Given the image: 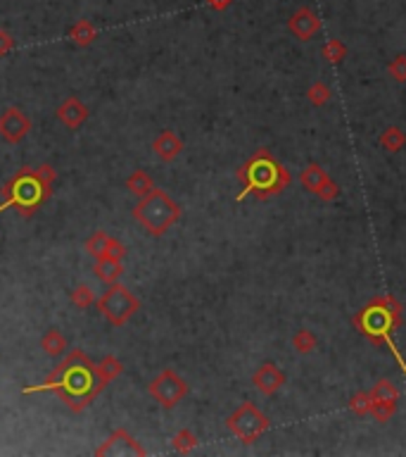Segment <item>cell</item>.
Segmentation results:
<instances>
[{
  "label": "cell",
  "mask_w": 406,
  "mask_h": 457,
  "mask_svg": "<svg viewBox=\"0 0 406 457\" xmlns=\"http://www.w3.org/2000/svg\"><path fill=\"white\" fill-rule=\"evenodd\" d=\"M55 393L72 412H84L88 405L100 396V386L95 379V362L84 350H69L53 372L45 377L43 384L26 386L24 396L31 393Z\"/></svg>",
  "instance_id": "obj_1"
},
{
  "label": "cell",
  "mask_w": 406,
  "mask_h": 457,
  "mask_svg": "<svg viewBox=\"0 0 406 457\" xmlns=\"http://www.w3.org/2000/svg\"><path fill=\"white\" fill-rule=\"evenodd\" d=\"M402 303L392 296V293H385V296H375L373 300H368L359 312L352 315V327L361 334L364 338H368L370 343L385 345L387 350L392 352V357L397 360L399 369L406 377V360L402 355V350L394 343V334L402 327Z\"/></svg>",
  "instance_id": "obj_2"
},
{
  "label": "cell",
  "mask_w": 406,
  "mask_h": 457,
  "mask_svg": "<svg viewBox=\"0 0 406 457\" xmlns=\"http://www.w3.org/2000/svg\"><path fill=\"white\" fill-rule=\"evenodd\" d=\"M235 177L242 183V190L235 195L237 202H242L247 195H254L257 200H269L274 195H281L292 181L288 167L266 148L254 150L245 160V165L235 172Z\"/></svg>",
  "instance_id": "obj_3"
},
{
  "label": "cell",
  "mask_w": 406,
  "mask_h": 457,
  "mask_svg": "<svg viewBox=\"0 0 406 457\" xmlns=\"http://www.w3.org/2000/svg\"><path fill=\"white\" fill-rule=\"evenodd\" d=\"M0 195H3V200H0V212L15 207V210H19L22 217H31L40 205L48 202V198L53 195V186H50L48 181H43L38 170L22 167V170L5 183Z\"/></svg>",
  "instance_id": "obj_4"
},
{
  "label": "cell",
  "mask_w": 406,
  "mask_h": 457,
  "mask_svg": "<svg viewBox=\"0 0 406 457\" xmlns=\"http://www.w3.org/2000/svg\"><path fill=\"white\" fill-rule=\"evenodd\" d=\"M183 210L166 190L153 188L133 207V217L150 236H164L181 219Z\"/></svg>",
  "instance_id": "obj_5"
},
{
  "label": "cell",
  "mask_w": 406,
  "mask_h": 457,
  "mask_svg": "<svg viewBox=\"0 0 406 457\" xmlns=\"http://www.w3.org/2000/svg\"><path fill=\"white\" fill-rule=\"evenodd\" d=\"M226 429H228L240 443H254L271 429V419L254 403H240L233 412L226 417Z\"/></svg>",
  "instance_id": "obj_6"
},
{
  "label": "cell",
  "mask_w": 406,
  "mask_h": 457,
  "mask_svg": "<svg viewBox=\"0 0 406 457\" xmlns=\"http://www.w3.org/2000/svg\"><path fill=\"white\" fill-rule=\"evenodd\" d=\"M97 310L102 312V317L112 324V327H124L126 322L141 310V300H138L126 286L121 283H109V288L102 293V298L97 300Z\"/></svg>",
  "instance_id": "obj_7"
},
{
  "label": "cell",
  "mask_w": 406,
  "mask_h": 457,
  "mask_svg": "<svg viewBox=\"0 0 406 457\" xmlns=\"http://www.w3.org/2000/svg\"><path fill=\"white\" fill-rule=\"evenodd\" d=\"M148 393L157 400L162 407L171 410L188 396V384L178 372L173 369H162L157 377L153 379V384L148 386Z\"/></svg>",
  "instance_id": "obj_8"
},
{
  "label": "cell",
  "mask_w": 406,
  "mask_h": 457,
  "mask_svg": "<svg viewBox=\"0 0 406 457\" xmlns=\"http://www.w3.org/2000/svg\"><path fill=\"white\" fill-rule=\"evenodd\" d=\"M31 131V119L24 110L19 107H5L0 114V138L5 143H19L24 141Z\"/></svg>",
  "instance_id": "obj_9"
},
{
  "label": "cell",
  "mask_w": 406,
  "mask_h": 457,
  "mask_svg": "<svg viewBox=\"0 0 406 457\" xmlns=\"http://www.w3.org/2000/svg\"><path fill=\"white\" fill-rule=\"evenodd\" d=\"M95 455L97 457H107V455H138V457H145L148 453H145V448L131 436L129 431L117 429L105 443L100 445V448L95 450Z\"/></svg>",
  "instance_id": "obj_10"
},
{
  "label": "cell",
  "mask_w": 406,
  "mask_h": 457,
  "mask_svg": "<svg viewBox=\"0 0 406 457\" xmlns=\"http://www.w3.org/2000/svg\"><path fill=\"white\" fill-rule=\"evenodd\" d=\"M286 372H283L281 367H278L276 362H264L257 367V372L252 374V384L254 389H257L262 396H276L278 391L286 386Z\"/></svg>",
  "instance_id": "obj_11"
},
{
  "label": "cell",
  "mask_w": 406,
  "mask_h": 457,
  "mask_svg": "<svg viewBox=\"0 0 406 457\" xmlns=\"http://www.w3.org/2000/svg\"><path fill=\"white\" fill-rule=\"evenodd\" d=\"M321 17H318L311 8H299L297 13L288 20V29L297 40H311L321 31Z\"/></svg>",
  "instance_id": "obj_12"
},
{
  "label": "cell",
  "mask_w": 406,
  "mask_h": 457,
  "mask_svg": "<svg viewBox=\"0 0 406 457\" xmlns=\"http://www.w3.org/2000/svg\"><path fill=\"white\" fill-rule=\"evenodd\" d=\"M55 114H57V119H60L62 124H65L67 129H72V131H77L79 126H84L86 119L91 117L86 103L81 100V98H77V96L65 98V100L57 105V112Z\"/></svg>",
  "instance_id": "obj_13"
},
{
  "label": "cell",
  "mask_w": 406,
  "mask_h": 457,
  "mask_svg": "<svg viewBox=\"0 0 406 457\" xmlns=\"http://www.w3.org/2000/svg\"><path fill=\"white\" fill-rule=\"evenodd\" d=\"M153 150L155 155L162 162H173L178 155L183 153V138L176 134V131H162V134L153 141Z\"/></svg>",
  "instance_id": "obj_14"
},
{
  "label": "cell",
  "mask_w": 406,
  "mask_h": 457,
  "mask_svg": "<svg viewBox=\"0 0 406 457\" xmlns=\"http://www.w3.org/2000/svg\"><path fill=\"white\" fill-rule=\"evenodd\" d=\"M121 374H124V364H121L119 357H114V355L102 357V360L95 364V379H97L100 391H105L114 379L121 377Z\"/></svg>",
  "instance_id": "obj_15"
},
{
  "label": "cell",
  "mask_w": 406,
  "mask_h": 457,
  "mask_svg": "<svg viewBox=\"0 0 406 457\" xmlns=\"http://www.w3.org/2000/svg\"><path fill=\"white\" fill-rule=\"evenodd\" d=\"M93 271H95V276L100 281L105 283H117L121 276H124V264H121V260H114V257H97L95 264H93Z\"/></svg>",
  "instance_id": "obj_16"
},
{
  "label": "cell",
  "mask_w": 406,
  "mask_h": 457,
  "mask_svg": "<svg viewBox=\"0 0 406 457\" xmlns=\"http://www.w3.org/2000/svg\"><path fill=\"white\" fill-rule=\"evenodd\" d=\"M67 336L57 327H50L48 331L40 336V348L50 357H62L67 352Z\"/></svg>",
  "instance_id": "obj_17"
},
{
  "label": "cell",
  "mask_w": 406,
  "mask_h": 457,
  "mask_svg": "<svg viewBox=\"0 0 406 457\" xmlns=\"http://www.w3.org/2000/svg\"><path fill=\"white\" fill-rule=\"evenodd\" d=\"M95 38H97V29L88 20H79L77 24L69 29V40L74 45H79V48H88Z\"/></svg>",
  "instance_id": "obj_18"
},
{
  "label": "cell",
  "mask_w": 406,
  "mask_h": 457,
  "mask_svg": "<svg viewBox=\"0 0 406 457\" xmlns=\"http://www.w3.org/2000/svg\"><path fill=\"white\" fill-rule=\"evenodd\" d=\"M328 179V172L323 170L321 165H316V162H309V165L304 167V170L299 172V181L302 186H304L309 193H316L318 188H321V183Z\"/></svg>",
  "instance_id": "obj_19"
},
{
  "label": "cell",
  "mask_w": 406,
  "mask_h": 457,
  "mask_svg": "<svg viewBox=\"0 0 406 457\" xmlns=\"http://www.w3.org/2000/svg\"><path fill=\"white\" fill-rule=\"evenodd\" d=\"M406 146V131L402 126H387L380 134V148L387 153H399Z\"/></svg>",
  "instance_id": "obj_20"
},
{
  "label": "cell",
  "mask_w": 406,
  "mask_h": 457,
  "mask_svg": "<svg viewBox=\"0 0 406 457\" xmlns=\"http://www.w3.org/2000/svg\"><path fill=\"white\" fill-rule=\"evenodd\" d=\"M126 188H129V193L143 198V195H148L150 190L155 188L153 177H150L145 170H136L133 174H129V179H126Z\"/></svg>",
  "instance_id": "obj_21"
},
{
  "label": "cell",
  "mask_w": 406,
  "mask_h": 457,
  "mask_svg": "<svg viewBox=\"0 0 406 457\" xmlns=\"http://www.w3.org/2000/svg\"><path fill=\"white\" fill-rule=\"evenodd\" d=\"M316 345H318V338L311 329H299V331L292 336V348H295V352H299V355H309V352H314Z\"/></svg>",
  "instance_id": "obj_22"
},
{
  "label": "cell",
  "mask_w": 406,
  "mask_h": 457,
  "mask_svg": "<svg viewBox=\"0 0 406 457\" xmlns=\"http://www.w3.org/2000/svg\"><path fill=\"white\" fill-rule=\"evenodd\" d=\"M109 239L112 236L107 234V231H95V234H91L88 239H86V253H88L91 257H102L105 255V250H107V246H109Z\"/></svg>",
  "instance_id": "obj_23"
},
{
  "label": "cell",
  "mask_w": 406,
  "mask_h": 457,
  "mask_svg": "<svg viewBox=\"0 0 406 457\" xmlns=\"http://www.w3.org/2000/svg\"><path fill=\"white\" fill-rule=\"evenodd\" d=\"M330 98H333V91H330V86L326 84V81H314V84L306 89V100H309L314 107H323Z\"/></svg>",
  "instance_id": "obj_24"
},
{
  "label": "cell",
  "mask_w": 406,
  "mask_h": 457,
  "mask_svg": "<svg viewBox=\"0 0 406 457\" xmlns=\"http://www.w3.org/2000/svg\"><path fill=\"white\" fill-rule=\"evenodd\" d=\"M197 443H200V438H197V433H195V431H190V429H181V431H176V436L171 438L173 450H176V453H181V455H188L190 450H195V448H197Z\"/></svg>",
  "instance_id": "obj_25"
},
{
  "label": "cell",
  "mask_w": 406,
  "mask_h": 457,
  "mask_svg": "<svg viewBox=\"0 0 406 457\" xmlns=\"http://www.w3.org/2000/svg\"><path fill=\"white\" fill-rule=\"evenodd\" d=\"M321 55H323V60L330 62V65H340V62L347 57V45L342 43L340 38H330L321 48Z\"/></svg>",
  "instance_id": "obj_26"
},
{
  "label": "cell",
  "mask_w": 406,
  "mask_h": 457,
  "mask_svg": "<svg viewBox=\"0 0 406 457\" xmlns=\"http://www.w3.org/2000/svg\"><path fill=\"white\" fill-rule=\"evenodd\" d=\"M397 414V400H373L370 405V417L378 424H387Z\"/></svg>",
  "instance_id": "obj_27"
},
{
  "label": "cell",
  "mask_w": 406,
  "mask_h": 457,
  "mask_svg": "<svg viewBox=\"0 0 406 457\" xmlns=\"http://www.w3.org/2000/svg\"><path fill=\"white\" fill-rule=\"evenodd\" d=\"M370 398H373V400H397L399 403L402 393H399V389L392 381L380 379V381H375V386L370 389Z\"/></svg>",
  "instance_id": "obj_28"
},
{
  "label": "cell",
  "mask_w": 406,
  "mask_h": 457,
  "mask_svg": "<svg viewBox=\"0 0 406 457\" xmlns=\"http://www.w3.org/2000/svg\"><path fill=\"white\" fill-rule=\"evenodd\" d=\"M370 405H373V398H370V391H359L350 398V412L357 414V417H368L370 414Z\"/></svg>",
  "instance_id": "obj_29"
},
{
  "label": "cell",
  "mask_w": 406,
  "mask_h": 457,
  "mask_svg": "<svg viewBox=\"0 0 406 457\" xmlns=\"http://www.w3.org/2000/svg\"><path fill=\"white\" fill-rule=\"evenodd\" d=\"M69 300H72V305L74 308H79V310H88L93 303H95V293L91 291L86 283H81V286H77L72 291V296H69Z\"/></svg>",
  "instance_id": "obj_30"
},
{
  "label": "cell",
  "mask_w": 406,
  "mask_h": 457,
  "mask_svg": "<svg viewBox=\"0 0 406 457\" xmlns=\"http://www.w3.org/2000/svg\"><path fill=\"white\" fill-rule=\"evenodd\" d=\"M387 74H390L394 81H399V84H406V55L404 53L392 57L390 65H387Z\"/></svg>",
  "instance_id": "obj_31"
},
{
  "label": "cell",
  "mask_w": 406,
  "mask_h": 457,
  "mask_svg": "<svg viewBox=\"0 0 406 457\" xmlns=\"http://www.w3.org/2000/svg\"><path fill=\"white\" fill-rule=\"evenodd\" d=\"M314 195H318V198H321L323 202H333V200H335V198H338V195H340V186H338V183L333 181V179L328 177L326 181L321 183V188H318Z\"/></svg>",
  "instance_id": "obj_32"
},
{
  "label": "cell",
  "mask_w": 406,
  "mask_h": 457,
  "mask_svg": "<svg viewBox=\"0 0 406 457\" xmlns=\"http://www.w3.org/2000/svg\"><path fill=\"white\" fill-rule=\"evenodd\" d=\"M105 255L114 257V260H124L126 257V246L119 239H109V246H107Z\"/></svg>",
  "instance_id": "obj_33"
},
{
  "label": "cell",
  "mask_w": 406,
  "mask_h": 457,
  "mask_svg": "<svg viewBox=\"0 0 406 457\" xmlns=\"http://www.w3.org/2000/svg\"><path fill=\"white\" fill-rule=\"evenodd\" d=\"M13 48H15V38H13V33L5 31V29H0V57L8 55Z\"/></svg>",
  "instance_id": "obj_34"
},
{
  "label": "cell",
  "mask_w": 406,
  "mask_h": 457,
  "mask_svg": "<svg viewBox=\"0 0 406 457\" xmlns=\"http://www.w3.org/2000/svg\"><path fill=\"white\" fill-rule=\"evenodd\" d=\"M207 5H210L212 10H217V13H221V10L231 8V5L235 3V0H205Z\"/></svg>",
  "instance_id": "obj_35"
}]
</instances>
